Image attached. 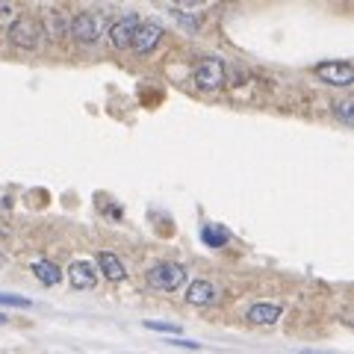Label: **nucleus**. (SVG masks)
Listing matches in <instances>:
<instances>
[{
  "label": "nucleus",
  "mask_w": 354,
  "mask_h": 354,
  "mask_svg": "<svg viewBox=\"0 0 354 354\" xmlns=\"http://www.w3.org/2000/svg\"><path fill=\"white\" fill-rule=\"evenodd\" d=\"M180 24H186V30H198V18L195 15H186V12H174Z\"/></svg>",
  "instance_id": "17"
},
{
  "label": "nucleus",
  "mask_w": 354,
  "mask_h": 354,
  "mask_svg": "<svg viewBox=\"0 0 354 354\" xmlns=\"http://www.w3.org/2000/svg\"><path fill=\"white\" fill-rule=\"evenodd\" d=\"M142 24L139 15H121L113 27H109V36H113V44L118 50H130V41H133V32H136V27Z\"/></svg>",
  "instance_id": "8"
},
{
  "label": "nucleus",
  "mask_w": 354,
  "mask_h": 354,
  "mask_svg": "<svg viewBox=\"0 0 354 354\" xmlns=\"http://www.w3.org/2000/svg\"><path fill=\"white\" fill-rule=\"evenodd\" d=\"M183 283H186V269L180 263L165 260V263H157L148 269V286H153V290H160V292H174V290H180Z\"/></svg>",
  "instance_id": "1"
},
{
  "label": "nucleus",
  "mask_w": 354,
  "mask_h": 354,
  "mask_svg": "<svg viewBox=\"0 0 354 354\" xmlns=\"http://www.w3.org/2000/svg\"><path fill=\"white\" fill-rule=\"evenodd\" d=\"M3 322H6V316H3V313H0V325H3Z\"/></svg>",
  "instance_id": "19"
},
{
  "label": "nucleus",
  "mask_w": 354,
  "mask_h": 354,
  "mask_svg": "<svg viewBox=\"0 0 354 354\" xmlns=\"http://www.w3.org/2000/svg\"><path fill=\"white\" fill-rule=\"evenodd\" d=\"M281 313L283 310L278 307V304H269V301H260V304H254V307H248V322L251 325H274L281 319Z\"/></svg>",
  "instance_id": "11"
},
{
  "label": "nucleus",
  "mask_w": 354,
  "mask_h": 354,
  "mask_svg": "<svg viewBox=\"0 0 354 354\" xmlns=\"http://www.w3.org/2000/svg\"><path fill=\"white\" fill-rule=\"evenodd\" d=\"M68 30L80 44H95L97 39L104 36V21H101V15H95V12H77L71 18Z\"/></svg>",
  "instance_id": "3"
},
{
  "label": "nucleus",
  "mask_w": 354,
  "mask_h": 354,
  "mask_svg": "<svg viewBox=\"0 0 354 354\" xmlns=\"http://www.w3.org/2000/svg\"><path fill=\"white\" fill-rule=\"evenodd\" d=\"M32 269V274L44 283V286H57L59 281H62V272H59V266L57 263H50V260H36L30 266Z\"/></svg>",
  "instance_id": "12"
},
{
  "label": "nucleus",
  "mask_w": 354,
  "mask_h": 354,
  "mask_svg": "<svg viewBox=\"0 0 354 354\" xmlns=\"http://www.w3.org/2000/svg\"><path fill=\"white\" fill-rule=\"evenodd\" d=\"M313 74L319 80H325L330 86H351L354 83V65L348 59H330V62H319Z\"/></svg>",
  "instance_id": "5"
},
{
  "label": "nucleus",
  "mask_w": 354,
  "mask_h": 354,
  "mask_svg": "<svg viewBox=\"0 0 354 354\" xmlns=\"http://www.w3.org/2000/svg\"><path fill=\"white\" fill-rule=\"evenodd\" d=\"M68 281L74 290H95L97 286V266L92 260H74L68 269Z\"/></svg>",
  "instance_id": "7"
},
{
  "label": "nucleus",
  "mask_w": 354,
  "mask_h": 354,
  "mask_svg": "<svg viewBox=\"0 0 354 354\" xmlns=\"http://www.w3.org/2000/svg\"><path fill=\"white\" fill-rule=\"evenodd\" d=\"M97 269H101L113 283H118V281H124V278H127L124 263H121V260H118V254H113V251H101V254H97Z\"/></svg>",
  "instance_id": "10"
},
{
  "label": "nucleus",
  "mask_w": 354,
  "mask_h": 354,
  "mask_svg": "<svg viewBox=\"0 0 354 354\" xmlns=\"http://www.w3.org/2000/svg\"><path fill=\"white\" fill-rule=\"evenodd\" d=\"M145 328H151V330H162V334H180V325H174V322H153V319H148Z\"/></svg>",
  "instance_id": "16"
},
{
  "label": "nucleus",
  "mask_w": 354,
  "mask_h": 354,
  "mask_svg": "<svg viewBox=\"0 0 354 354\" xmlns=\"http://www.w3.org/2000/svg\"><path fill=\"white\" fill-rule=\"evenodd\" d=\"M0 266H6V254L3 251H0Z\"/></svg>",
  "instance_id": "18"
},
{
  "label": "nucleus",
  "mask_w": 354,
  "mask_h": 354,
  "mask_svg": "<svg viewBox=\"0 0 354 354\" xmlns=\"http://www.w3.org/2000/svg\"><path fill=\"white\" fill-rule=\"evenodd\" d=\"M39 39H41V27H39V21L30 18V15L15 18L12 27H9V41H12V48L36 50L39 48Z\"/></svg>",
  "instance_id": "2"
},
{
  "label": "nucleus",
  "mask_w": 354,
  "mask_h": 354,
  "mask_svg": "<svg viewBox=\"0 0 354 354\" xmlns=\"http://www.w3.org/2000/svg\"><path fill=\"white\" fill-rule=\"evenodd\" d=\"M201 239L207 242L209 248H221V245H227L230 230H227L225 225H204V230H201Z\"/></svg>",
  "instance_id": "13"
},
{
  "label": "nucleus",
  "mask_w": 354,
  "mask_h": 354,
  "mask_svg": "<svg viewBox=\"0 0 354 354\" xmlns=\"http://www.w3.org/2000/svg\"><path fill=\"white\" fill-rule=\"evenodd\" d=\"M216 298H218V290H216V283H209V281H192L189 290H186V301L192 307H207V304H213Z\"/></svg>",
  "instance_id": "9"
},
{
  "label": "nucleus",
  "mask_w": 354,
  "mask_h": 354,
  "mask_svg": "<svg viewBox=\"0 0 354 354\" xmlns=\"http://www.w3.org/2000/svg\"><path fill=\"white\" fill-rule=\"evenodd\" d=\"M0 304L3 307H30L32 301L24 295H9V292H0Z\"/></svg>",
  "instance_id": "15"
},
{
  "label": "nucleus",
  "mask_w": 354,
  "mask_h": 354,
  "mask_svg": "<svg viewBox=\"0 0 354 354\" xmlns=\"http://www.w3.org/2000/svg\"><path fill=\"white\" fill-rule=\"evenodd\" d=\"M298 354H316V351H298Z\"/></svg>",
  "instance_id": "20"
},
{
  "label": "nucleus",
  "mask_w": 354,
  "mask_h": 354,
  "mask_svg": "<svg viewBox=\"0 0 354 354\" xmlns=\"http://www.w3.org/2000/svg\"><path fill=\"white\" fill-rule=\"evenodd\" d=\"M160 39H162V27L157 24V21H142V24L136 27V32H133L130 50L133 53H151L153 48H157Z\"/></svg>",
  "instance_id": "6"
},
{
  "label": "nucleus",
  "mask_w": 354,
  "mask_h": 354,
  "mask_svg": "<svg viewBox=\"0 0 354 354\" xmlns=\"http://www.w3.org/2000/svg\"><path fill=\"white\" fill-rule=\"evenodd\" d=\"M337 115H339V121H342V124H354V106H351V101H348V97H342V101H337Z\"/></svg>",
  "instance_id": "14"
},
{
  "label": "nucleus",
  "mask_w": 354,
  "mask_h": 354,
  "mask_svg": "<svg viewBox=\"0 0 354 354\" xmlns=\"http://www.w3.org/2000/svg\"><path fill=\"white\" fill-rule=\"evenodd\" d=\"M192 77H195V86L201 88V92H216V88L225 86V65L213 57H207L195 65Z\"/></svg>",
  "instance_id": "4"
}]
</instances>
